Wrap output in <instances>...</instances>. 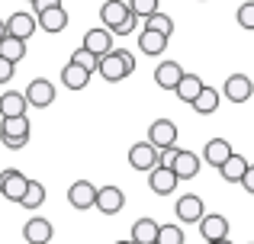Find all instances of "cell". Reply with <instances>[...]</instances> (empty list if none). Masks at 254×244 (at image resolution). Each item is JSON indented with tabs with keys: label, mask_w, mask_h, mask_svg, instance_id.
I'll return each instance as SVG.
<instances>
[{
	"label": "cell",
	"mask_w": 254,
	"mask_h": 244,
	"mask_svg": "<svg viewBox=\"0 0 254 244\" xmlns=\"http://www.w3.org/2000/svg\"><path fill=\"white\" fill-rule=\"evenodd\" d=\"M248 167H251V164L245 161L242 154H232L229 161L219 167V174H222V180H225V183H242V180H245V174H248Z\"/></svg>",
	"instance_id": "obj_24"
},
{
	"label": "cell",
	"mask_w": 254,
	"mask_h": 244,
	"mask_svg": "<svg viewBox=\"0 0 254 244\" xmlns=\"http://www.w3.org/2000/svg\"><path fill=\"white\" fill-rule=\"evenodd\" d=\"M68 202L74 209H97V187L93 183H87V180H77V183H71V190H68Z\"/></svg>",
	"instance_id": "obj_10"
},
{
	"label": "cell",
	"mask_w": 254,
	"mask_h": 244,
	"mask_svg": "<svg viewBox=\"0 0 254 244\" xmlns=\"http://www.w3.org/2000/svg\"><path fill=\"white\" fill-rule=\"evenodd\" d=\"M129 13H132L129 0H106V3L100 6V19H103L106 29H119V26L129 19Z\"/></svg>",
	"instance_id": "obj_7"
},
{
	"label": "cell",
	"mask_w": 254,
	"mask_h": 244,
	"mask_svg": "<svg viewBox=\"0 0 254 244\" xmlns=\"http://www.w3.org/2000/svg\"><path fill=\"white\" fill-rule=\"evenodd\" d=\"M219 100H222V97H219V90H216V87H203V94L193 100V113H199V116H212V113L219 109Z\"/></svg>",
	"instance_id": "obj_27"
},
{
	"label": "cell",
	"mask_w": 254,
	"mask_h": 244,
	"mask_svg": "<svg viewBox=\"0 0 254 244\" xmlns=\"http://www.w3.org/2000/svg\"><path fill=\"white\" fill-rule=\"evenodd\" d=\"M168 39H171V36L155 32V29H148V26H145V29L138 32V51H142V55L158 58V55H164V49H168Z\"/></svg>",
	"instance_id": "obj_16"
},
{
	"label": "cell",
	"mask_w": 254,
	"mask_h": 244,
	"mask_svg": "<svg viewBox=\"0 0 254 244\" xmlns=\"http://www.w3.org/2000/svg\"><path fill=\"white\" fill-rule=\"evenodd\" d=\"M123 206H126V196H123V190H119V187H103V190H97V209H100L103 215H116Z\"/></svg>",
	"instance_id": "obj_20"
},
{
	"label": "cell",
	"mask_w": 254,
	"mask_h": 244,
	"mask_svg": "<svg viewBox=\"0 0 254 244\" xmlns=\"http://www.w3.org/2000/svg\"><path fill=\"white\" fill-rule=\"evenodd\" d=\"M29 3H36V0H29Z\"/></svg>",
	"instance_id": "obj_43"
},
{
	"label": "cell",
	"mask_w": 254,
	"mask_h": 244,
	"mask_svg": "<svg viewBox=\"0 0 254 244\" xmlns=\"http://www.w3.org/2000/svg\"><path fill=\"white\" fill-rule=\"evenodd\" d=\"M235 19H238V26H242V29H254V0H248V3L238 6Z\"/></svg>",
	"instance_id": "obj_34"
},
{
	"label": "cell",
	"mask_w": 254,
	"mask_h": 244,
	"mask_svg": "<svg viewBox=\"0 0 254 244\" xmlns=\"http://www.w3.org/2000/svg\"><path fill=\"white\" fill-rule=\"evenodd\" d=\"M52 235H55V228H52V222L42 219V215H36V219H29L23 225V241L26 244H49Z\"/></svg>",
	"instance_id": "obj_13"
},
{
	"label": "cell",
	"mask_w": 254,
	"mask_h": 244,
	"mask_svg": "<svg viewBox=\"0 0 254 244\" xmlns=\"http://www.w3.org/2000/svg\"><path fill=\"white\" fill-rule=\"evenodd\" d=\"M0 55L10 58V61H23V55H26V39L6 32V36L0 39Z\"/></svg>",
	"instance_id": "obj_28"
},
{
	"label": "cell",
	"mask_w": 254,
	"mask_h": 244,
	"mask_svg": "<svg viewBox=\"0 0 254 244\" xmlns=\"http://www.w3.org/2000/svg\"><path fill=\"white\" fill-rule=\"evenodd\" d=\"M129 6H132V13H138L142 19H148L151 13L161 10V3H158V0H129Z\"/></svg>",
	"instance_id": "obj_33"
},
{
	"label": "cell",
	"mask_w": 254,
	"mask_h": 244,
	"mask_svg": "<svg viewBox=\"0 0 254 244\" xmlns=\"http://www.w3.org/2000/svg\"><path fill=\"white\" fill-rule=\"evenodd\" d=\"M36 16H39V29L49 32V36H58V32L68 26V10H64V6H49V10L36 13Z\"/></svg>",
	"instance_id": "obj_17"
},
{
	"label": "cell",
	"mask_w": 254,
	"mask_h": 244,
	"mask_svg": "<svg viewBox=\"0 0 254 244\" xmlns=\"http://www.w3.org/2000/svg\"><path fill=\"white\" fill-rule=\"evenodd\" d=\"M26 100H29V106H36V109L52 106V103H55V84L45 81V77L29 81V87H26Z\"/></svg>",
	"instance_id": "obj_5"
},
{
	"label": "cell",
	"mask_w": 254,
	"mask_h": 244,
	"mask_svg": "<svg viewBox=\"0 0 254 244\" xmlns=\"http://www.w3.org/2000/svg\"><path fill=\"white\" fill-rule=\"evenodd\" d=\"M171 167H174V174H177L180 180H193V177L199 174V167H203V164H199V154H193V151H184V148H180Z\"/></svg>",
	"instance_id": "obj_21"
},
{
	"label": "cell",
	"mask_w": 254,
	"mask_h": 244,
	"mask_svg": "<svg viewBox=\"0 0 254 244\" xmlns=\"http://www.w3.org/2000/svg\"><path fill=\"white\" fill-rule=\"evenodd\" d=\"M206 244H232L229 238H222V241H206Z\"/></svg>",
	"instance_id": "obj_41"
},
{
	"label": "cell",
	"mask_w": 254,
	"mask_h": 244,
	"mask_svg": "<svg viewBox=\"0 0 254 244\" xmlns=\"http://www.w3.org/2000/svg\"><path fill=\"white\" fill-rule=\"evenodd\" d=\"M232 154H235V151H232V145L225 142V138H209L206 148H203V161L209 164V167H222Z\"/></svg>",
	"instance_id": "obj_19"
},
{
	"label": "cell",
	"mask_w": 254,
	"mask_h": 244,
	"mask_svg": "<svg viewBox=\"0 0 254 244\" xmlns=\"http://www.w3.org/2000/svg\"><path fill=\"white\" fill-rule=\"evenodd\" d=\"M199 235H203V241H222L229 238V219L219 212H209L199 219Z\"/></svg>",
	"instance_id": "obj_12"
},
{
	"label": "cell",
	"mask_w": 254,
	"mask_h": 244,
	"mask_svg": "<svg viewBox=\"0 0 254 244\" xmlns=\"http://www.w3.org/2000/svg\"><path fill=\"white\" fill-rule=\"evenodd\" d=\"M29 183H32V180H29L26 174H19L16 167L0 170V196H3V199H10V202H23Z\"/></svg>",
	"instance_id": "obj_3"
},
{
	"label": "cell",
	"mask_w": 254,
	"mask_h": 244,
	"mask_svg": "<svg viewBox=\"0 0 254 244\" xmlns=\"http://www.w3.org/2000/svg\"><path fill=\"white\" fill-rule=\"evenodd\" d=\"M6 32H10V29H6V19H0V39H3Z\"/></svg>",
	"instance_id": "obj_40"
},
{
	"label": "cell",
	"mask_w": 254,
	"mask_h": 244,
	"mask_svg": "<svg viewBox=\"0 0 254 244\" xmlns=\"http://www.w3.org/2000/svg\"><path fill=\"white\" fill-rule=\"evenodd\" d=\"M71 61L84 64L87 71H100V55H93V51H90V49H84V45L74 51V55H71Z\"/></svg>",
	"instance_id": "obj_32"
},
{
	"label": "cell",
	"mask_w": 254,
	"mask_h": 244,
	"mask_svg": "<svg viewBox=\"0 0 254 244\" xmlns=\"http://www.w3.org/2000/svg\"><path fill=\"white\" fill-rule=\"evenodd\" d=\"M138 19H142L138 13H129V19H126V23L119 26V29H113V32H116V36H132V32L138 29Z\"/></svg>",
	"instance_id": "obj_36"
},
{
	"label": "cell",
	"mask_w": 254,
	"mask_h": 244,
	"mask_svg": "<svg viewBox=\"0 0 254 244\" xmlns=\"http://www.w3.org/2000/svg\"><path fill=\"white\" fill-rule=\"evenodd\" d=\"M116 244H135V241H116Z\"/></svg>",
	"instance_id": "obj_42"
},
{
	"label": "cell",
	"mask_w": 254,
	"mask_h": 244,
	"mask_svg": "<svg viewBox=\"0 0 254 244\" xmlns=\"http://www.w3.org/2000/svg\"><path fill=\"white\" fill-rule=\"evenodd\" d=\"M251 244H254V241H251Z\"/></svg>",
	"instance_id": "obj_44"
},
{
	"label": "cell",
	"mask_w": 254,
	"mask_h": 244,
	"mask_svg": "<svg viewBox=\"0 0 254 244\" xmlns=\"http://www.w3.org/2000/svg\"><path fill=\"white\" fill-rule=\"evenodd\" d=\"M158 232H161V225L155 219H138L132 225V241L135 244H158Z\"/></svg>",
	"instance_id": "obj_25"
},
{
	"label": "cell",
	"mask_w": 254,
	"mask_h": 244,
	"mask_svg": "<svg viewBox=\"0 0 254 244\" xmlns=\"http://www.w3.org/2000/svg\"><path fill=\"white\" fill-rule=\"evenodd\" d=\"M174 212H177V219L184 222V225H193V222L199 225V219L206 215V209H203V199H199V196L187 193V196H180V199H177Z\"/></svg>",
	"instance_id": "obj_8"
},
{
	"label": "cell",
	"mask_w": 254,
	"mask_h": 244,
	"mask_svg": "<svg viewBox=\"0 0 254 244\" xmlns=\"http://www.w3.org/2000/svg\"><path fill=\"white\" fill-rule=\"evenodd\" d=\"M29 135H32L29 116H3V122H0V142H3V148H10V151L26 148Z\"/></svg>",
	"instance_id": "obj_2"
},
{
	"label": "cell",
	"mask_w": 254,
	"mask_h": 244,
	"mask_svg": "<svg viewBox=\"0 0 254 244\" xmlns=\"http://www.w3.org/2000/svg\"><path fill=\"white\" fill-rule=\"evenodd\" d=\"M203 87H206V84H203L199 74H184V81H180V87L174 90V94L180 97V103H190V106H193V100L203 94Z\"/></svg>",
	"instance_id": "obj_26"
},
{
	"label": "cell",
	"mask_w": 254,
	"mask_h": 244,
	"mask_svg": "<svg viewBox=\"0 0 254 244\" xmlns=\"http://www.w3.org/2000/svg\"><path fill=\"white\" fill-rule=\"evenodd\" d=\"M6 29L19 39H29V36H36V29H39V16L36 13H26V10H16V13L6 16Z\"/></svg>",
	"instance_id": "obj_11"
},
{
	"label": "cell",
	"mask_w": 254,
	"mask_h": 244,
	"mask_svg": "<svg viewBox=\"0 0 254 244\" xmlns=\"http://www.w3.org/2000/svg\"><path fill=\"white\" fill-rule=\"evenodd\" d=\"M145 26H148V29H155V32H164V36H171V32H174V19L168 16V13H161V10L151 13V16L145 19Z\"/></svg>",
	"instance_id": "obj_30"
},
{
	"label": "cell",
	"mask_w": 254,
	"mask_h": 244,
	"mask_svg": "<svg viewBox=\"0 0 254 244\" xmlns=\"http://www.w3.org/2000/svg\"><path fill=\"white\" fill-rule=\"evenodd\" d=\"M90 74H93V71H87L84 64L68 61V64L62 68V84H64L68 90H84L87 84H90Z\"/></svg>",
	"instance_id": "obj_22"
},
{
	"label": "cell",
	"mask_w": 254,
	"mask_h": 244,
	"mask_svg": "<svg viewBox=\"0 0 254 244\" xmlns=\"http://www.w3.org/2000/svg\"><path fill=\"white\" fill-rule=\"evenodd\" d=\"M132 71H135V58H132V51H126V49H113L110 55L100 58V71H97V74L103 77V81L116 84V81H126Z\"/></svg>",
	"instance_id": "obj_1"
},
{
	"label": "cell",
	"mask_w": 254,
	"mask_h": 244,
	"mask_svg": "<svg viewBox=\"0 0 254 244\" xmlns=\"http://www.w3.org/2000/svg\"><path fill=\"white\" fill-rule=\"evenodd\" d=\"M184 228L180 225H161V232H158V244H184Z\"/></svg>",
	"instance_id": "obj_31"
},
{
	"label": "cell",
	"mask_w": 254,
	"mask_h": 244,
	"mask_svg": "<svg viewBox=\"0 0 254 244\" xmlns=\"http://www.w3.org/2000/svg\"><path fill=\"white\" fill-rule=\"evenodd\" d=\"M254 97V84L248 74H232L229 81H225V100L232 103H248Z\"/></svg>",
	"instance_id": "obj_15"
},
{
	"label": "cell",
	"mask_w": 254,
	"mask_h": 244,
	"mask_svg": "<svg viewBox=\"0 0 254 244\" xmlns=\"http://www.w3.org/2000/svg\"><path fill=\"white\" fill-rule=\"evenodd\" d=\"M242 187H245V190H248V193L254 196V164H251V167H248V174H245V180H242Z\"/></svg>",
	"instance_id": "obj_39"
},
{
	"label": "cell",
	"mask_w": 254,
	"mask_h": 244,
	"mask_svg": "<svg viewBox=\"0 0 254 244\" xmlns=\"http://www.w3.org/2000/svg\"><path fill=\"white\" fill-rule=\"evenodd\" d=\"M177 183H180V177L174 174V167L158 164L155 170H148V187H151V193H158V196H171L174 190H177Z\"/></svg>",
	"instance_id": "obj_4"
},
{
	"label": "cell",
	"mask_w": 254,
	"mask_h": 244,
	"mask_svg": "<svg viewBox=\"0 0 254 244\" xmlns=\"http://www.w3.org/2000/svg\"><path fill=\"white\" fill-rule=\"evenodd\" d=\"M148 142L155 145L158 151L177 145V125H174L171 119H155V122L148 125Z\"/></svg>",
	"instance_id": "obj_9"
},
{
	"label": "cell",
	"mask_w": 254,
	"mask_h": 244,
	"mask_svg": "<svg viewBox=\"0 0 254 244\" xmlns=\"http://www.w3.org/2000/svg\"><path fill=\"white\" fill-rule=\"evenodd\" d=\"M26 109H29L26 94H19V90L0 94V116H26Z\"/></svg>",
	"instance_id": "obj_23"
},
{
	"label": "cell",
	"mask_w": 254,
	"mask_h": 244,
	"mask_svg": "<svg viewBox=\"0 0 254 244\" xmlns=\"http://www.w3.org/2000/svg\"><path fill=\"white\" fill-rule=\"evenodd\" d=\"M42 202H45V187H42V183H39V180H32L19 206H23V209H39V206H42Z\"/></svg>",
	"instance_id": "obj_29"
},
{
	"label": "cell",
	"mask_w": 254,
	"mask_h": 244,
	"mask_svg": "<svg viewBox=\"0 0 254 244\" xmlns=\"http://www.w3.org/2000/svg\"><path fill=\"white\" fill-rule=\"evenodd\" d=\"M13 74H16V61H10V58L0 55V87L13 81Z\"/></svg>",
	"instance_id": "obj_35"
},
{
	"label": "cell",
	"mask_w": 254,
	"mask_h": 244,
	"mask_svg": "<svg viewBox=\"0 0 254 244\" xmlns=\"http://www.w3.org/2000/svg\"><path fill=\"white\" fill-rule=\"evenodd\" d=\"M113 39H116V32L103 26V29H90V32H84V42H81V45H84V49H90L93 55L103 58V55H110V51H113Z\"/></svg>",
	"instance_id": "obj_14"
},
{
	"label": "cell",
	"mask_w": 254,
	"mask_h": 244,
	"mask_svg": "<svg viewBox=\"0 0 254 244\" xmlns=\"http://www.w3.org/2000/svg\"><path fill=\"white\" fill-rule=\"evenodd\" d=\"M32 6V13H42V10H49V6H62V0H36V3H29Z\"/></svg>",
	"instance_id": "obj_38"
},
{
	"label": "cell",
	"mask_w": 254,
	"mask_h": 244,
	"mask_svg": "<svg viewBox=\"0 0 254 244\" xmlns=\"http://www.w3.org/2000/svg\"><path fill=\"white\" fill-rule=\"evenodd\" d=\"M158 154H161V151L145 138V142H138V145H132V148H129V164L135 170H155L158 167Z\"/></svg>",
	"instance_id": "obj_6"
},
{
	"label": "cell",
	"mask_w": 254,
	"mask_h": 244,
	"mask_svg": "<svg viewBox=\"0 0 254 244\" xmlns=\"http://www.w3.org/2000/svg\"><path fill=\"white\" fill-rule=\"evenodd\" d=\"M180 81H184V68H180L177 61H161L155 68V84L161 90H177Z\"/></svg>",
	"instance_id": "obj_18"
},
{
	"label": "cell",
	"mask_w": 254,
	"mask_h": 244,
	"mask_svg": "<svg viewBox=\"0 0 254 244\" xmlns=\"http://www.w3.org/2000/svg\"><path fill=\"white\" fill-rule=\"evenodd\" d=\"M177 145H171V148H161V154H158V164H164V167H171L174 164V157H177Z\"/></svg>",
	"instance_id": "obj_37"
}]
</instances>
